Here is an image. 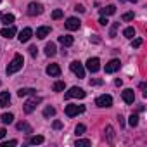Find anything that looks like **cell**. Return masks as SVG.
Here are the masks:
<instances>
[{
  "instance_id": "f6af8a7d",
  "label": "cell",
  "mask_w": 147,
  "mask_h": 147,
  "mask_svg": "<svg viewBox=\"0 0 147 147\" xmlns=\"http://www.w3.org/2000/svg\"><path fill=\"white\" fill-rule=\"evenodd\" d=\"M131 2H137V0H131Z\"/></svg>"
},
{
  "instance_id": "cb8c5ba5",
  "label": "cell",
  "mask_w": 147,
  "mask_h": 147,
  "mask_svg": "<svg viewBox=\"0 0 147 147\" xmlns=\"http://www.w3.org/2000/svg\"><path fill=\"white\" fill-rule=\"evenodd\" d=\"M64 87H66V85H64V82H55V83H54V87H52V90H54V92H62V90H64Z\"/></svg>"
},
{
  "instance_id": "9a60e30c",
  "label": "cell",
  "mask_w": 147,
  "mask_h": 147,
  "mask_svg": "<svg viewBox=\"0 0 147 147\" xmlns=\"http://www.w3.org/2000/svg\"><path fill=\"white\" fill-rule=\"evenodd\" d=\"M59 42H61L64 47H71L73 43H75V38L69 36V35H62V36H59Z\"/></svg>"
},
{
  "instance_id": "ab89813d",
  "label": "cell",
  "mask_w": 147,
  "mask_h": 147,
  "mask_svg": "<svg viewBox=\"0 0 147 147\" xmlns=\"http://www.w3.org/2000/svg\"><path fill=\"white\" fill-rule=\"evenodd\" d=\"M75 11H78V12H85V7H83L82 4H78V5L75 7Z\"/></svg>"
},
{
  "instance_id": "7a4b0ae2",
  "label": "cell",
  "mask_w": 147,
  "mask_h": 147,
  "mask_svg": "<svg viewBox=\"0 0 147 147\" xmlns=\"http://www.w3.org/2000/svg\"><path fill=\"white\" fill-rule=\"evenodd\" d=\"M85 95H87V92L83 88H80V87H71L69 92L64 94V99H85Z\"/></svg>"
},
{
  "instance_id": "4316f807",
  "label": "cell",
  "mask_w": 147,
  "mask_h": 147,
  "mask_svg": "<svg viewBox=\"0 0 147 147\" xmlns=\"http://www.w3.org/2000/svg\"><path fill=\"white\" fill-rule=\"evenodd\" d=\"M123 35H125L126 38H133V36H135V28H131V26L126 28V30L123 31Z\"/></svg>"
},
{
  "instance_id": "4dcf8cb0",
  "label": "cell",
  "mask_w": 147,
  "mask_h": 147,
  "mask_svg": "<svg viewBox=\"0 0 147 147\" xmlns=\"http://www.w3.org/2000/svg\"><path fill=\"white\" fill-rule=\"evenodd\" d=\"M61 18H62V11L61 9H55L52 12V19H61Z\"/></svg>"
},
{
  "instance_id": "d6986e66",
  "label": "cell",
  "mask_w": 147,
  "mask_h": 147,
  "mask_svg": "<svg viewBox=\"0 0 147 147\" xmlns=\"http://www.w3.org/2000/svg\"><path fill=\"white\" fill-rule=\"evenodd\" d=\"M49 33H50V28H49V26H42V28L36 30V36H38V38H45Z\"/></svg>"
},
{
  "instance_id": "603a6c76",
  "label": "cell",
  "mask_w": 147,
  "mask_h": 147,
  "mask_svg": "<svg viewBox=\"0 0 147 147\" xmlns=\"http://www.w3.org/2000/svg\"><path fill=\"white\" fill-rule=\"evenodd\" d=\"M42 142H43V137H42V135H35V137L30 138V144H31V145H38V144H42Z\"/></svg>"
},
{
  "instance_id": "d6a6232c",
  "label": "cell",
  "mask_w": 147,
  "mask_h": 147,
  "mask_svg": "<svg viewBox=\"0 0 147 147\" xmlns=\"http://www.w3.org/2000/svg\"><path fill=\"white\" fill-rule=\"evenodd\" d=\"M18 145V140H9V142H2V147H14Z\"/></svg>"
},
{
  "instance_id": "b9f144b4",
  "label": "cell",
  "mask_w": 147,
  "mask_h": 147,
  "mask_svg": "<svg viewBox=\"0 0 147 147\" xmlns=\"http://www.w3.org/2000/svg\"><path fill=\"white\" fill-rule=\"evenodd\" d=\"M5 133H7V131H5V128H0V138H4V137H5Z\"/></svg>"
},
{
  "instance_id": "7402d4cb",
  "label": "cell",
  "mask_w": 147,
  "mask_h": 147,
  "mask_svg": "<svg viewBox=\"0 0 147 147\" xmlns=\"http://www.w3.org/2000/svg\"><path fill=\"white\" fill-rule=\"evenodd\" d=\"M2 23L7 24V26L12 24V23H14V16H12V14H4V16H2Z\"/></svg>"
},
{
  "instance_id": "30bf717a",
  "label": "cell",
  "mask_w": 147,
  "mask_h": 147,
  "mask_svg": "<svg viewBox=\"0 0 147 147\" xmlns=\"http://www.w3.org/2000/svg\"><path fill=\"white\" fill-rule=\"evenodd\" d=\"M119 66H121V62H119L118 59H111V61L106 64V73H116V71L119 69Z\"/></svg>"
},
{
  "instance_id": "e0dca14e",
  "label": "cell",
  "mask_w": 147,
  "mask_h": 147,
  "mask_svg": "<svg viewBox=\"0 0 147 147\" xmlns=\"http://www.w3.org/2000/svg\"><path fill=\"white\" fill-rule=\"evenodd\" d=\"M55 52H57L55 43H52V42H50V43H47V45H45V55H47V57H54V55H55Z\"/></svg>"
},
{
  "instance_id": "8fae6325",
  "label": "cell",
  "mask_w": 147,
  "mask_h": 147,
  "mask_svg": "<svg viewBox=\"0 0 147 147\" xmlns=\"http://www.w3.org/2000/svg\"><path fill=\"white\" fill-rule=\"evenodd\" d=\"M31 36H33V30H31V28H24V30L19 33V42H21V43H26Z\"/></svg>"
},
{
  "instance_id": "f546056e",
  "label": "cell",
  "mask_w": 147,
  "mask_h": 147,
  "mask_svg": "<svg viewBox=\"0 0 147 147\" xmlns=\"http://www.w3.org/2000/svg\"><path fill=\"white\" fill-rule=\"evenodd\" d=\"M75 133H76L78 137H80V135H83V133H85V125H78V126L75 128Z\"/></svg>"
},
{
  "instance_id": "4fadbf2b",
  "label": "cell",
  "mask_w": 147,
  "mask_h": 147,
  "mask_svg": "<svg viewBox=\"0 0 147 147\" xmlns=\"http://www.w3.org/2000/svg\"><path fill=\"white\" fill-rule=\"evenodd\" d=\"M47 75L49 76H59L61 75V67L57 64H49L47 66Z\"/></svg>"
},
{
  "instance_id": "60d3db41",
  "label": "cell",
  "mask_w": 147,
  "mask_h": 147,
  "mask_svg": "<svg viewBox=\"0 0 147 147\" xmlns=\"http://www.w3.org/2000/svg\"><path fill=\"white\" fill-rule=\"evenodd\" d=\"M102 80H90V85H100Z\"/></svg>"
},
{
  "instance_id": "2e32d148",
  "label": "cell",
  "mask_w": 147,
  "mask_h": 147,
  "mask_svg": "<svg viewBox=\"0 0 147 147\" xmlns=\"http://www.w3.org/2000/svg\"><path fill=\"white\" fill-rule=\"evenodd\" d=\"M9 102H11V94L9 92H2L0 94V107L9 106Z\"/></svg>"
},
{
  "instance_id": "836d02e7",
  "label": "cell",
  "mask_w": 147,
  "mask_h": 147,
  "mask_svg": "<svg viewBox=\"0 0 147 147\" xmlns=\"http://www.w3.org/2000/svg\"><path fill=\"white\" fill-rule=\"evenodd\" d=\"M133 18H135L133 12H126V14H123V21H131Z\"/></svg>"
},
{
  "instance_id": "484cf974",
  "label": "cell",
  "mask_w": 147,
  "mask_h": 147,
  "mask_svg": "<svg viewBox=\"0 0 147 147\" xmlns=\"http://www.w3.org/2000/svg\"><path fill=\"white\" fill-rule=\"evenodd\" d=\"M128 125H130V126H137V125H138V114H131V116L128 118Z\"/></svg>"
},
{
  "instance_id": "8992f818",
  "label": "cell",
  "mask_w": 147,
  "mask_h": 147,
  "mask_svg": "<svg viewBox=\"0 0 147 147\" xmlns=\"http://www.w3.org/2000/svg\"><path fill=\"white\" fill-rule=\"evenodd\" d=\"M42 12H43V5H42V4L31 2V4L28 5V14H30V16H40Z\"/></svg>"
},
{
  "instance_id": "d590c367",
  "label": "cell",
  "mask_w": 147,
  "mask_h": 147,
  "mask_svg": "<svg viewBox=\"0 0 147 147\" xmlns=\"http://www.w3.org/2000/svg\"><path fill=\"white\" fill-rule=\"evenodd\" d=\"M30 54H31L33 57L38 54V49H36V45H31V47H30Z\"/></svg>"
},
{
  "instance_id": "52a82bcc",
  "label": "cell",
  "mask_w": 147,
  "mask_h": 147,
  "mask_svg": "<svg viewBox=\"0 0 147 147\" xmlns=\"http://www.w3.org/2000/svg\"><path fill=\"white\" fill-rule=\"evenodd\" d=\"M95 104L99 106V107H111L113 106V97L111 95H100V97H97V100H95Z\"/></svg>"
},
{
  "instance_id": "5b68a950",
  "label": "cell",
  "mask_w": 147,
  "mask_h": 147,
  "mask_svg": "<svg viewBox=\"0 0 147 147\" xmlns=\"http://www.w3.org/2000/svg\"><path fill=\"white\" fill-rule=\"evenodd\" d=\"M40 102H42V99H40V97H33V99L26 100V102H24V107H23V109H24V113H26V114L33 113V111L36 109V106H38Z\"/></svg>"
},
{
  "instance_id": "7c38bea8",
  "label": "cell",
  "mask_w": 147,
  "mask_h": 147,
  "mask_svg": "<svg viewBox=\"0 0 147 147\" xmlns=\"http://www.w3.org/2000/svg\"><path fill=\"white\" fill-rule=\"evenodd\" d=\"M121 97H123V100H125L126 104H133V100H135V94H133L131 88H126V90L121 94Z\"/></svg>"
},
{
  "instance_id": "f35d334b",
  "label": "cell",
  "mask_w": 147,
  "mask_h": 147,
  "mask_svg": "<svg viewBox=\"0 0 147 147\" xmlns=\"http://www.w3.org/2000/svg\"><path fill=\"white\" fill-rule=\"evenodd\" d=\"M52 126H54L55 130H59V128H62V123H61V121H54V123H52Z\"/></svg>"
},
{
  "instance_id": "ba28073f",
  "label": "cell",
  "mask_w": 147,
  "mask_h": 147,
  "mask_svg": "<svg viewBox=\"0 0 147 147\" xmlns=\"http://www.w3.org/2000/svg\"><path fill=\"white\" fill-rule=\"evenodd\" d=\"M87 69H88L90 73H97V71L100 69V61H99L97 57H90V59L87 61Z\"/></svg>"
},
{
  "instance_id": "74e56055",
  "label": "cell",
  "mask_w": 147,
  "mask_h": 147,
  "mask_svg": "<svg viewBox=\"0 0 147 147\" xmlns=\"http://www.w3.org/2000/svg\"><path fill=\"white\" fill-rule=\"evenodd\" d=\"M99 23H100V24H102V26H106V24H107V23H109V21H107V16H102V18H100V19H99Z\"/></svg>"
},
{
  "instance_id": "5bb4252c",
  "label": "cell",
  "mask_w": 147,
  "mask_h": 147,
  "mask_svg": "<svg viewBox=\"0 0 147 147\" xmlns=\"http://www.w3.org/2000/svg\"><path fill=\"white\" fill-rule=\"evenodd\" d=\"M0 35H2L4 38H12V36L16 35V28H14L12 24H9L7 28H4L2 31H0Z\"/></svg>"
},
{
  "instance_id": "f1b7e54d",
  "label": "cell",
  "mask_w": 147,
  "mask_h": 147,
  "mask_svg": "<svg viewBox=\"0 0 147 147\" xmlns=\"http://www.w3.org/2000/svg\"><path fill=\"white\" fill-rule=\"evenodd\" d=\"M92 142L88 138H82V140H76V147H85V145H90Z\"/></svg>"
},
{
  "instance_id": "ffe728a7",
  "label": "cell",
  "mask_w": 147,
  "mask_h": 147,
  "mask_svg": "<svg viewBox=\"0 0 147 147\" xmlns=\"http://www.w3.org/2000/svg\"><path fill=\"white\" fill-rule=\"evenodd\" d=\"M35 92H36L35 88H19V90H18V95H19V97H26V95L35 94Z\"/></svg>"
},
{
  "instance_id": "8d00e7d4",
  "label": "cell",
  "mask_w": 147,
  "mask_h": 147,
  "mask_svg": "<svg viewBox=\"0 0 147 147\" xmlns=\"http://www.w3.org/2000/svg\"><path fill=\"white\" fill-rule=\"evenodd\" d=\"M118 26H119V23H114V24H113V28H111V36H114V35H116Z\"/></svg>"
},
{
  "instance_id": "e575fe53",
  "label": "cell",
  "mask_w": 147,
  "mask_h": 147,
  "mask_svg": "<svg viewBox=\"0 0 147 147\" xmlns=\"http://www.w3.org/2000/svg\"><path fill=\"white\" fill-rule=\"evenodd\" d=\"M140 45H142V38H135V40L131 42V47H133V49H138Z\"/></svg>"
},
{
  "instance_id": "277c9868",
  "label": "cell",
  "mask_w": 147,
  "mask_h": 147,
  "mask_svg": "<svg viewBox=\"0 0 147 147\" xmlns=\"http://www.w3.org/2000/svg\"><path fill=\"white\" fill-rule=\"evenodd\" d=\"M69 67H71V71L75 73L78 78H85V67H83V64H82L80 61L71 62V64H69Z\"/></svg>"
},
{
  "instance_id": "ee69618b",
  "label": "cell",
  "mask_w": 147,
  "mask_h": 147,
  "mask_svg": "<svg viewBox=\"0 0 147 147\" xmlns=\"http://www.w3.org/2000/svg\"><path fill=\"white\" fill-rule=\"evenodd\" d=\"M119 2H125V0H119Z\"/></svg>"
},
{
  "instance_id": "44dd1931",
  "label": "cell",
  "mask_w": 147,
  "mask_h": 147,
  "mask_svg": "<svg viewBox=\"0 0 147 147\" xmlns=\"http://www.w3.org/2000/svg\"><path fill=\"white\" fill-rule=\"evenodd\" d=\"M12 119H14V116H12L11 113H4V114H2V123H4V125H11Z\"/></svg>"
},
{
  "instance_id": "6da1fadb",
  "label": "cell",
  "mask_w": 147,
  "mask_h": 147,
  "mask_svg": "<svg viewBox=\"0 0 147 147\" xmlns=\"http://www.w3.org/2000/svg\"><path fill=\"white\" fill-rule=\"evenodd\" d=\"M23 64H24L23 55H21V54H16V55L12 57V61L9 62V66L5 67V73H7V75H14V73H18L19 69H23Z\"/></svg>"
},
{
  "instance_id": "d4e9b609",
  "label": "cell",
  "mask_w": 147,
  "mask_h": 147,
  "mask_svg": "<svg viewBox=\"0 0 147 147\" xmlns=\"http://www.w3.org/2000/svg\"><path fill=\"white\" fill-rule=\"evenodd\" d=\"M54 114H55V109H54V107L47 106V107L43 109V116H45V118H50V116H54Z\"/></svg>"
},
{
  "instance_id": "7bdbcfd3",
  "label": "cell",
  "mask_w": 147,
  "mask_h": 147,
  "mask_svg": "<svg viewBox=\"0 0 147 147\" xmlns=\"http://www.w3.org/2000/svg\"><path fill=\"white\" fill-rule=\"evenodd\" d=\"M90 40H92V42H95V43H99V42H100V38H97V35H94Z\"/></svg>"
},
{
  "instance_id": "1f68e13d",
  "label": "cell",
  "mask_w": 147,
  "mask_h": 147,
  "mask_svg": "<svg viewBox=\"0 0 147 147\" xmlns=\"http://www.w3.org/2000/svg\"><path fill=\"white\" fill-rule=\"evenodd\" d=\"M106 131H107V138L113 142V137H114V130H113V126H107V128H106Z\"/></svg>"
},
{
  "instance_id": "9c48e42d",
  "label": "cell",
  "mask_w": 147,
  "mask_h": 147,
  "mask_svg": "<svg viewBox=\"0 0 147 147\" xmlns=\"http://www.w3.org/2000/svg\"><path fill=\"white\" fill-rule=\"evenodd\" d=\"M80 26H82V21H80L78 18H67V21H66V28H67L69 31H76Z\"/></svg>"
},
{
  "instance_id": "ac0fdd59",
  "label": "cell",
  "mask_w": 147,
  "mask_h": 147,
  "mask_svg": "<svg viewBox=\"0 0 147 147\" xmlns=\"http://www.w3.org/2000/svg\"><path fill=\"white\" fill-rule=\"evenodd\" d=\"M100 14L102 16H113V14H116V7L114 5H107V7L100 9Z\"/></svg>"
},
{
  "instance_id": "3957f363",
  "label": "cell",
  "mask_w": 147,
  "mask_h": 147,
  "mask_svg": "<svg viewBox=\"0 0 147 147\" xmlns=\"http://www.w3.org/2000/svg\"><path fill=\"white\" fill-rule=\"evenodd\" d=\"M82 113H85V106H78V104H69V106H66V116H69V118L78 116Z\"/></svg>"
},
{
  "instance_id": "83f0119b",
  "label": "cell",
  "mask_w": 147,
  "mask_h": 147,
  "mask_svg": "<svg viewBox=\"0 0 147 147\" xmlns=\"http://www.w3.org/2000/svg\"><path fill=\"white\" fill-rule=\"evenodd\" d=\"M18 130H24V131L31 133V126H30L28 123H18Z\"/></svg>"
}]
</instances>
